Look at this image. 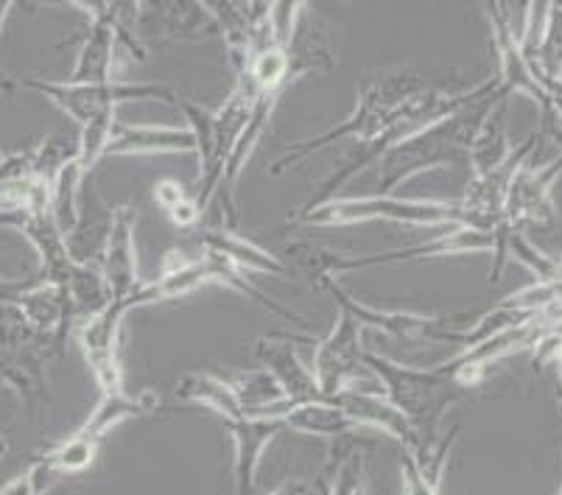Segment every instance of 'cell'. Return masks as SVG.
I'll return each mask as SVG.
<instances>
[{
  "mask_svg": "<svg viewBox=\"0 0 562 495\" xmlns=\"http://www.w3.org/2000/svg\"><path fill=\"white\" fill-rule=\"evenodd\" d=\"M70 7L90 14V29L81 40V50L68 76V85H110V81H115V59L121 54L112 3L110 0H95V3L76 0Z\"/></svg>",
  "mask_w": 562,
  "mask_h": 495,
  "instance_id": "cell-11",
  "label": "cell"
},
{
  "mask_svg": "<svg viewBox=\"0 0 562 495\" xmlns=\"http://www.w3.org/2000/svg\"><path fill=\"white\" fill-rule=\"evenodd\" d=\"M117 124L115 110H106L101 115H95L93 121H87L81 126L79 143H76V162H79L81 173H90L95 166H99L101 157H106V149H110L112 130Z\"/></svg>",
  "mask_w": 562,
  "mask_h": 495,
  "instance_id": "cell-33",
  "label": "cell"
},
{
  "mask_svg": "<svg viewBox=\"0 0 562 495\" xmlns=\"http://www.w3.org/2000/svg\"><path fill=\"white\" fill-rule=\"evenodd\" d=\"M74 157L76 146H68L65 137H43V140L32 146V177L37 182H43L50 191L56 177L63 173V168L68 166Z\"/></svg>",
  "mask_w": 562,
  "mask_h": 495,
  "instance_id": "cell-34",
  "label": "cell"
},
{
  "mask_svg": "<svg viewBox=\"0 0 562 495\" xmlns=\"http://www.w3.org/2000/svg\"><path fill=\"white\" fill-rule=\"evenodd\" d=\"M423 90H426V81L414 74L367 76L359 87V104H356L352 115H347L341 124L330 126V130L322 132V135L291 143L289 149L269 166V173H272V177H280V173H285L289 168L300 166L305 157L316 155V151L322 149H330L334 143L375 140L383 132V126L390 124V119L395 115L397 106H403L412 95L423 93Z\"/></svg>",
  "mask_w": 562,
  "mask_h": 495,
  "instance_id": "cell-2",
  "label": "cell"
},
{
  "mask_svg": "<svg viewBox=\"0 0 562 495\" xmlns=\"http://www.w3.org/2000/svg\"><path fill=\"white\" fill-rule=\"evenodd\" d=\"M59 289L65 291V297L70 303V314H74V325L87 323L99 316L106 305L112 303V294L104 283L101 267H81V263H70L65 278L59 280Z\"/></svg>",
  "mask_w": 562,
  "mask_h": 495,
  "instance_id": "cell-26",
  "label": "cell"
},
{
  "mask_svg": "<svg viewBox=\"0 0 562 495\" xmlns=\"http://www.w3.org/2000/svg\"><path fill=\"white\" fill-rule=\"evenodd\" d=\"M328 401L334 403V406H339V409L359 428H375V431L386 434V437H392L395 442H401V448L406 453H417L423 448L420 440H417V434H414V428L408 426L406 417H403L386 397L378 395V392L347 386V390L328 397Z\"/></svg>",
  "mask_w": 562,
  "mask_h": 495,
  "instance_id": "cell-14",
  "label": "cell"
},
{
  "mask_svg": "<svg viewBox=\"0 0 562 495\" xmlns=\"http://www.w3.org/2000/svg\"><path fill=\"white\" fill-rule=\"evenodd\" d=\"M507 227L501 224L495 233H479L470 227H448V233L431 238L417 247L395 249V252H370V255H341L330 252V249L311 247V244H300L291 247L289 252L300 260V267L311 274V278H336L347 272H359V269H375V267H397V263H414V260H434V258H451V255H476L490 252L495 255L493 274L490 283H498L504 263H507Z\"/></svg>",
  "mask_w": 562,
  "mask_h": 495,
  "instance_id": "cell-1",
  "label": "cell"
},
{
  "mask_svg": "<svg viewBox=\"0 0 562 495\" xmlns=\"http://www.w3.org/2000/svg\"><path fill=\"white\" fill-rule=\"evenodd\" d=\"M289 59L300 79L311 74H328L336 65V50L334 43H330L328 29L308 12V7H305L303 18H300L297 32L291 37Z\"/></svg>",
  "mask_w": 562,
  "mask_h": 495,
  "instance_id": "cell-24",
  "label": "cell"
},
{
  "mask_svg": "<svg viewBox=\"0 0 562 495\" xmlns=\"http://www.w3.org/2000/svg\"><path fill=\"white\" fill-rule=\"evenodd\" d=\"M177 397L216 412L224 423L241 420L244 417L241 403L235 397L229 381L227 378L216 375V372H186V375L177 381Z\"/></svg>",
  "mask_w": 562,
  "mask_h": 495,
  "instance_id": "cell-27",
  "label": "cell"
},
{
  "mask_svg": "<svg viewBox=\"0 0 562 495\" xmlns=\"http://www.w3.org/2000/svg\"><path fill=\"white\" fill-rule=\"evenodd\" d=\"M540 87H543L546 95H549V104H551V112H554V119L560 121L562 119V79H543L540 81Z\"/></svg>",
  "mask_w": 562,
  "mask_h": 495,
  "instance_id": "cell-40",
  "label": "cell"
},
{
  "mask_svg": "<svg viewBox=\"0 0 562 495\" xmlns=\"http://www.w3.org/2000/svg\"><path fill=\"white\" fill-rule=\"evenodd\" d=\"M311 490H314V482H308V479H291V482H283L266 495H308Z\"/></svg>",
  "mask_w": 562,
  "mask_h": 495,
  "instance_id": "cell-42",
  "label": "cell"
},
{
  "mask_svg": "<svg viewBox=\"0 0 562 495\" xmlns=\"http://www.w3.org/2000/svg\"><path fill=\"white\" fill-rule=\"evenodd\" d=\"M314 283L319 285L322 291H328V297L334 300L336 311L350 314L361 328H375L381 330V334L392 336V339L406 341V345H423V341L442 345V341H459V334H462V328H457L459 316H426L412 314V311H381L350 297L336 278H316Z\"/></svg>",
  "mask_w": 562,
  "mask_h": 495,
  "instance_id": "cell-7",
  "label": "cell"
},
{
  "mask_svg": "<svg viewBox=\"0 0 562 495\" xmlns=\"http://www.w3.org/2000/svg\"><path fill=\"white\" fill-rule=\"evenodd\" d=\"M135 207L115 205V222H112L110 241H106L104 258H101V274H104V283L112 294V303L126 300L140 285L135 255Z\"/></svg>",
  "mask_w": 562,
  "mask_h": 495,
  "instance_id": "cell-16",
  "label": "cell"
},
{
  "mask_svg": "<svg viewBox=\"0 0 562 495\" xmlns=\"http://www.w3.org/2000/svg\"><path fill=\"white\" fill-rule=\"evenodd\" d=\"M20 311L25 314L29 325L34 328V334L43 336V339L56 341V345L65 350V341L68 334L76 328L74 314H70V303L65 297V291L54 283H40L32 291H25L23 297L18 300Z\"/></svg>",
  "mask_w": 562,
  "mask_h": 495,
  "instance_id": "cell-22",
  "label": "cell"
},
{
  "mask_svg": "<svg viewBox=\"0 0 562 495\" xmlns=\"http://www.w3.org/2000/svg\"><path fill=\"white\" fill-rule=\"evenodd\" d=\"M227 431L235 446L233 462V487L235 495H255V482H258V468L263 459L266 446L285 431V423L266 420V417H241V420H229Z\"/></svg>",
  "mask_w": 562,
  "mask_h": 495,
  "instance_id": "cell-17",
  "label": "cell"
},
{
  "mask_svg": "<svg viewBox=\"0 0 562 495\" xmlns=\"http://www.w3.org/2000/svg\"><path fill=\"white\" fill-rule=\"evenodd\" d=\"M531 74L538 79H562V3H551L549 23L535 50H524Z\"/></svg>",
  "mask_w": 562,
  "mask_h": 495,
  "instance_id": "cell-32",
  "label": "cell"
},
{
  "mask_svg": "<svg viewBox=\"0 0 562 495\" xmlns=\"http://www.w3.org/2000/svg\"><path fill=\"white\" fill-rule=\"evenodd\" d=\"M7 457V437H3V431H0V459Z\"/></svg>",
  "mask_w": 562,
  "mask_h": 495,
  "instance_id": "cell-45",
  "label": "cell"
},
{
  "mask_svg": "<svg viewBox=\"0 0 562 495\" xmlns=\"http://www.w3.org/2000/svg\"><path fill=\"white\" fill-rule=\"evenodd\" d=\"M56 356H63V347L50 339H37L23 350H3L0 347V384L12 386L20 401L32 406L34 397L45 395L48 361Z\"/></svg>",
  "mask_w": 562,
  "mask_h": 495,
  "instance_id": "cell-18",
  "label": "cell"
},
{
  "mask_svg": "<svg viewBox=\"0 0 562 495\" xmlns=\"http://www.w3.org/2000/svg\"><path fill=\"white\" fill-rule=\"evenodd\" d=\"M364 367H370L383 384L386 401L401 412L414 428L423 448H431L437 442V431L442 417L448 415L459 397L468 395L457 378L442 372L439 367L417 370V367H403L383 356L364 350Z\"/></svg>",
  "mask_w": 562,
  "mask_h": 495,
  "instance_id": "cell-4",
  "label": "cell"
},
{
  "mask_svg": "<svg viewBox=\"0 0 562 495\" xmlns=\"http://www.w3.org/2000/svg\"><path fill=\"white\" fill-rule=\"evenodd\" d=\"M12 87H14V81L3 79V81H0V93H9V90H12Z\"/></svg>",
  "mask_w": 562,
  "mask_h": 495,
  "instance_id": "cell-44",
  "label": "cell"
},
{
  "mask_svg": "<svg viewBox=\"0 0 562 495\" xmlns=\"http://www.w3.org/2000/svg\"><path fill=\"white\" fill-rule=\"evenodd\" d=\"M160 406L151 392H140V395H130V392H115V395H101V401L95 403V409L90 412V417L85 420V426L79 428L81 437L87 440L101 442L112 428H117L121 423L132 420V417H143L155 412Z\"/></svg>",
  "mask_w": 562,
  "mask_h": 495,
  "instance_id": "cell-25",
  "label": "cell"
},
{
  "mask_svg": "<svg viewBox=\"0 0 562 495\" xmlns=\"http://www.w3.org/2000/svg\"><path fill=\"white\" fill-rule=\"evenodd\" d=\"M213 29H218L227 50V63L233 65L235 76H241L249 63V23H252V3L238 0H204L199 3Z\"/></svg>",
  "mask_w": 562,
  "mask_h": 495,
  "instance_id": "cell-23",
  "label": "cell"
},
{
  "mask_svg": "<svg viewBox=\"0 0 562 495\" xmlns=\"http://www.w3.org/2000/svg\"><path fill=\"white\" fill-rule=\"evenodd\" d=\"M37 339L43 336L34 334L18 303H0V347L3 350H23Z\"/></svg>",
  "mask_w": 562,
  "mask_h": 495,
  "instance_id": "cell-35",
  "label": "cell"
},
{
  "mask_svg": "<svg viewBox=\"0 0 562 495\" xmlns=\"http://www.w3.org/2000/svg\"><path fill=\"white\" fill-rule=\"evenodd\" d=\"M168 216H171V222L177 224V227H180V229H196L199 227V218H202V211H199V207H196V202L186 199V202L173 207V211L168 213Z\"/></svg>",
  "mask_w": 562,
  "mask_h": 495,
  "instance_id": "cell-39",
  "label": "cell"
},
{
  "mask_svg": "<svg viewBox=\"0 0 562 495\" xmlns=\"http://www.w3.org/2000/svg\"><path fill=\"white\" fill-rule=\"evenodd\" d=\"M126 314L130 311H126L124 303H110L99 316L81 323L79 330H76L81 353H85V361L93 372L101 395L124 392V370H121V361H117V339H121V325H124Z\"/></svg>",
  "mask_w": 562,
  "mask_h": 495,
  "instance_id": "cell-12",
  "label": "cell"
},
{
  "mask_svg": "<svg viewBox=\"0 0 562 495\" xmlns=\"http://www.w3.org/2000/svg\"><path fill=\"white\" fill-rule=\"evenodd\" d=\"M193 244H196L202 252L222 255L229 263H235L238 269H247V272L274 274V278H294V272L285 267L278 255L266 252L263 247L249 241L241 233H235L233 227H196Z\"/></svg>",
  "mask_w": 562,
  "mask_h": 495,
  "instance_id": "cell-20",
  "label": "cell"
},
{
  "mask_svg": "<svg viewBox=\"0 0 562 495\" xmlns=\"http://www.w3.org/2000/svg\"><path fill=\"white\" fill-rule=\"evenodd\" d=\"M535 173H538V180L543 182L546 188H554V182L560 180L562 177V155L557 157V160H551V162H546V166H540V168H535Z\"/></svg>",
  "mask_w": 562,
  "mask_h": 495,
  "instance_id": "cell-41",
  "label": "cell"
},
{
  "mask_svg": "<svg viewBox=\"0 0 562 495\" xmlns=\"http://www.w3.org/2000/svg\"><path fill=\"white\" fill-rule=\"evenodd\" d=\"M557 495H562V487H560V493H557Z\"/></svg>",
  "mask_w": 562,
  "mask_h": 495,
  "instance_id": "cell-46",
  "label": "cell"
},
{
  "mask_svg": "<svg viewBox=\"0 0 562 495\" xmlns=\"http://www.w3.org/2000/svg\"><path fill=\"white\" fill-rule=\"evenodd\" d=\"M470 90L468 93H451V90H437V87H426L423 93L412 95V99L406 101L403 106H397L395 115L390 119V124L383 126L381 135L375 137V140L370 143H356V149L350 151V155L345 157V160L336 166V171L330 173L328 180L322 182L319 188H316V193H311V199L305 202L300 211H314V207L325 205V202H330V199H336V193L341 191V188L347 185V182L356 177L359 171H364L367 166H372V162L381 160L383 155L390 149H395V146H401V143H406L408 137L420 135V132L431 130V126L442 124V121H448L453 115V112H459L464 106V101H468Z\"/></svg>",
  "mask_w": 562,
  "mask_h": 495,
  "instance_id": "cell-3",
  "label": "cell"
},
{
  "mask_svg": "<svg viewBox=\"0 0 562 495\" xmlns=\"http://www.w3.org/2000/svg\"><path fill=\"white\" fill-rule=\"evenodd\" d=\"M12 9H14L12 0H0V32H3V25H7V18L12 14ZM3 79H7V76H0V81Z\"/></svg>",
  "mask_w": 562,
  "mask_h": 495,
  "instance_id": "cell-43",
  "label": "cell"
},
{
  "mask_svg": "<svg viewBox=\"0 0 562 495\" xmlns=\"http://www.w3.org/2000/svg\"><path fill=\"white\" fill-rule=\"evenodd\" d=\"M395 222L408 227H457L464 216L457 202L439 199H401V196H336L314 211H297L289 218L294 227H345L359 222Z\"/></svg>",
  "mask_w": 562,
  "mask_h": 495,
  "instance_id": "cell-5",
  "label": "cell"
},
{
  "mask_svg": "<svg viewBox=\"0 0 562 495\" xmlns=\"http://www.w3.org/2000/svg\"><path fill=\"white\" fill-rule=\"evenodd\" d=\"M23 87L54 101L59 110L85 126L95 115L106 110H117L126 101H166L177 106V95L171 87L155 85V81H110V85H68V81L48 79H23Z\"/></svg>",
  "mask_w": 562,
  "mask_h": 495,
  "instance_id": "cell-6",
  "label": "cell"
},
{
  "mask_svg": "<svg viewBox=\"0 0 562 495\" xmlns=\"http://www.w3.org/2000/svg\"><path fill=\"white\" fill-rule=\"evenodd\" d=\"M484 12L490 20V34H493L495 59H498V85L501 93L507 95H529L535 104L543 110V124H540V140L554 130L557 119L551 112L549 95L543 87L538 85L535 74H531L529 63H526L524 50H520V40L513 29V14H509V3H484Z\"/></svg>",
  "mask_w": 562,
  "mask_h": 495,
  "instance_id": "cell-8",
  "label": "cell"
},
{
  "mask_svg": "<svg viewBox=\"0 0 562 495\" xmlns=\"http://www.w3.org/2000/svg\"><path fill=\"white\" fill-rule=\"evenodd\" d=\"M106 155H196V140H193L188 126H151L117 121Z\"/></svg>",
  "mask_w": 562,
  "mask_h": 495,
  "instance_id": "cell-19",
  "label": "cell"
},
{
  "mask_svg": "<svg viewBox=\"0 0 562 495\" xmlns=\"http://www.w3.org/2000/svg\"><path fill=\"white\" fill-rule=\"evenodd\" d=\"M401 482H403V495H439L437 484L428 482L420 473V468L414 464V459L408 453L401 457Z\"/></svg>",
  "mask_w": 562,
  "mask_h": 495,
  "instance_id": "cell-36",
  "label": "cell"
},
{
  "mask_svg": "<svg viewBox=\"0 0 562 495\" xmlns=\"http://www.w3.org/2000/svg\"><path fill=\"white\" fill-rule=\"evenodd\" d=\"M155 199L162 211L171 213L173 207L186 202V191H182V185L177 180H160L155 185Z\"/></svg>",
  "mask_w": 562,
  "mask_h": 495,
  "instance_id": "cell-38",
  "label": "cell"
},
{
  "mask_svg": "<svg viewBox=\"0 0 562 495\" xmlns=\"http://www.w3.org/2000/svg\"><path fill=\"white\" fill-rule=\"evenodd\" d=\"M364 367V345H361V325L350 314L339 311L336 325L325 339H319L314 353V378L325 397L339 395L352 386V378Z\"/></svg>",
  "mask_w": 562,
  "mask_h": 495,
  "instance_id": "cell-10",
  "label": "cell"
},
{
  "mask_svg": "<svg viewBox=\"0 0 562 495\" xmlns=\"http://www.w3.org/2000/svg\"><path fill=\"white\" fill-rule=\"evenodd\" d=\"M146 12L155 14L160 23V32L166 34L171 43L177 40H207L211 32L204 29V18L199 3H143Z\"/></svg>",
  "mask_w": 562,
  "mask_h": 495,
  "instance_id": "cell-31",
  "label": "cell"
},
{
  "mask_svg": "<svg viewBox=\"0 0 562 495\" xmlns=\"http://www.w3.org/2000/svg\"><path fill=\"white\" fill-rule=\"evenodd\" d=\"M112 222H115V205H110L99 191H87L81 185L79 213H76L74 227L65 233V247H68L70 260L81 263V267H101Z\"/></svg>",
  "mask_w": 562,
  "mask_h": 495,
  "instance_id": "cell-15",
  "label": "cell"
},
{
  "mask_svg": "<svg viewBox=\"0 0 562 495\" xmlns=\"http://www.w3.org/2000/svg\"><path fill=\"white\" fill-rule=\"evenodd\" d=\"M529 162L520 168L518 177L509 185L504 213H501V224L509 229H520L524 224L554 229L560 224V216H557L554 202H551V191L538 180V173H535V168Z\"/></svg>",
  "mask_w": 562,
  "mask_h": 495,
  "instance_id": "cell-21",
  "label": "cell"
},
{
  "mask_svg": "<svg viewBox=\"0 0 562 495\" xmlns=\"http://www.w3.org/2000/svg\"><path fill=\"white\" fill-rule=\"evenodd\" d=\"M513 149L515 146L509 143L507 132V101H501V104H495V110L487 115L482 132H479L476 140H473V146H470L468 151L473 177H484V173L504 166V162L509 160V155H513Z\"/></svg>",
  "mask_w": 562,
  "mask_h": 495,
  "instance_id": "cell-29",
  "label": "cell"
},
{
  "mask_svg": "<svg viewBox=\"0 0 562 495\" xmlns=\"http://www.w3.org/2000/svg\"><path fill=\"white\" fill-rule=\"evenodd\" d=\"M43 274H37V278H0V303H18L20 297H23L25 291H32L34 285L43 283Z\"/></svg>",
  "mask_w": 562,
  "mask_h": 495,
  "instance_id": "cell-37",
  "label": "cell"
},
{
  "mask_svg": "<svg viewBox=\"0 0 562 495\" xmlns=\"http://www.w3.org/2000/svg\"><path fill=\"white\" fill-rule=\"evenodd\" d=\"M255 359L274 378V384L283 392L289 409L303 406V403L325 401L319 384H316L314 370H308L303 359H300L297 347H294V336H260L258 345H255Z\"/></svg>",
  "mask_w": 562,
  "mask_h": 495,
  "instance_id": "cell-13",
  "label": "cell"
},
{
  "mask_svg": "<svg viewBox=\"0 0 562 495\" xmlns=\"http://www.w3.org/2000/svg\"><path fill=\"white\" fill-rule=\"evenodd\" d=\"M255 104V90L244 79H235L233 90L224 99V104L213 112V146L211 157L199 168V193H196V207L199 211H207L216 193H222L224 171H227V162L233 157L235 146H238V137H241L244 126L249 121V112Z\"/></svg>",
  "mask_w": 562,
  "mask_h": 495,
  "instance_id": "cell-9",
  "label": "cell"
},
{
  "mask_svg": "<svg viewBox=\"0 0 562 495\" xmlns=\"http://www.w3.org/2000/svg\"><path fill=\"white\" fill-rule=\"evenodd\" d=\"M280 420L285 423V428L300 434H311V437H322V440H341V437H352L359 434L361 428L325 397V401L316 403H303V406H294V409L285 412Z\"/></svg>",
  "mask_w": 562,
  "mask_h": 495,
  "instance_id": "cell-28",
  "label": "cell"
},
{
  "mask_svg": "<svg viewBox=\"0 0 562 495\" xmlns=\"http://www.w3.org/2000/svg\"><path fill=\"white\" fill-rule=\"evenodd\" d=\"M199 255H202L204 267H207V274H211V283H222V285H227V289L238 291V294H241V297H247L249 303L260 305V308L269 311V314H274V316H280V319L305 325L303 316H297L291 308H285V305H280V303H274V300L266 297L258 285L249 283L247 274H244V269H238L235 263H229L227 258H222V255H213V252H199Z\"/></svg>",
  "mask_w": 562,
  "mask_h": 495,
  "instance_id": "cell-30",
  "label": "cell"
}]
</instances>
